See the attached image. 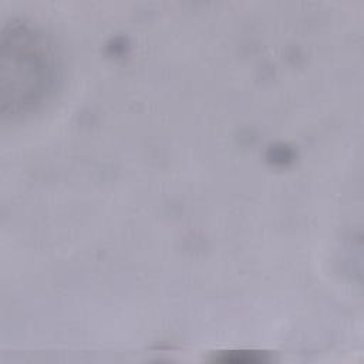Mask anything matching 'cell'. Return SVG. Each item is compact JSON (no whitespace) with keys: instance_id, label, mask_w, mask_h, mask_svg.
I'll use <instances>...</instances> for the list:
<instances>
[{"instance_id":"6da1fadb","label":"cell","mask_w":364,"mask_h":364,"mask_svg":"<svg viewBox=\"0 0 364 364\" xmlns=\"http://www.w3.org/2000/svg\"><path fill=\"white\" fill-rule=\"evenodd\" d=\"M58 63L50 40L28 24L13 23L1 36L3 115L38 108L55 88Z\"/></svg>"}]
</instances>
